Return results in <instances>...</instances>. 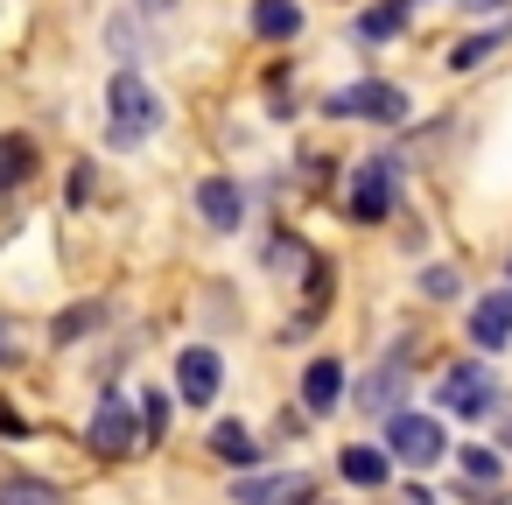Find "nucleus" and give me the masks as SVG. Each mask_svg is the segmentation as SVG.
Returning <instances> with one entry per match:
<instances>
[{
  "label": "nucleus",
  "mask_w": 512,
  "mask_h": 505,
  "mask_svg": "<svg viewBox=\"0 0 512 505\" xmlns=\"http://www.w3.org/2000/svg\"><path fill=\"white\" fill-rule=\"evenodd\" d=\"M162 120H169L162 92L141 71H113V85H106V148L113 155H134L141 141L162 134Z\"/></svg>",
  "instance_id": "f257e3e1"
},
{
  "label": "nucleus",
  "mask_w": 512,
  "mask_h": 505,
  "mask_svg": "<svg viewBox=\"0 0 512 505\" xmlns=\"http://www.w3.org/2000/svg\"><path fill=\"white\" fill-rule=\"evenodd\" d=\"M323 113H330V120H365V127H400V120L414 113V99H407V85H393V78H358V85H337V92L323 99Z\"/></svg>",
  "instance_id": "f03ea898"
},
{
  "label": "nucleus",
  "mask_w": 512,
  "mask_h": 505,
  "mask_svg": "<svg viewBox=\"0 0 512 505\" xmlns=\"http://www.w3.org/2000/svg\"><path fill=\"white\" fill-rule=\"evenodd\" d=\"M400 176H407L400 155H365V162L351 169V218H358V225H386V218L400 211Z\"/></svg>",
  "instance_id": "7ed1b4c3"
},
{
  "label": "nucleus",
  "mask_w": 512,
  "mask_h": 505,
  "mask_svg": "<svg viewBox=\"0 0 512 505\" xmlns=\"http://www.w3.org/2000/svg\"><path fill=\"white\" fill-rule=\"evenodd\" d=\"M386 456H393L400 470H435V463L449 456V435H442L435 414L393 407V414H386Z\"/></svg>",
  "instance_id": "20e7f679"
},
{
  "label": "nucleus",
  "mask_w": 512,
  "mask_h": 505,
  "mask_svg": "<svg viewBox=\"0 0 512 505\" xmlns=\"http://www.w3.org/2000/svg\"><path fill=\"white\" fill-rule=\"evenodd\" d=\"M435 407H442V414H463V421L498 414V379H491V365H484V358H456V365L435 379Z\"/></svg>",
  "instance_id": "39448f33"
},
{
  "label": "nucleus",
  "mask_w": 512,
  "mask_h": 505,
  "mask_svg": "<svg viewBox=\"0 0 512 505\" xmlns=\"http://www.w3.org/2000/svg\"><path fill=\"white\" fill-rule=\"evenodd\" d=\"M85 442H92V456H141V421H134V393H99V407H92V428H85Z\"/></svg>",
  "instance_id": "423d86ee"
},
{
  "label": "nucleus",
  "mask_w": 512,
  "mask_h": 505,
  "mask_svg": "<svg viewBox=\"0 0 512 505\" xmlns=\"http://www.w3.org/2000/svg\"><path fill=\"white\" fill-rule=\"evenodd\" d=\"M407 358H414V337L386 344V358H379V365L358 379V393H351V400H358L365 414H379V421H386V414L400 407V393H407Z\"/></svg>",
  "instance_id": "0eeeda50"
},
{
  "label": "nucleus",
  "mask_w": 512,
  "mask_h": 505,
  "mask_svg": "<svg viewBox=\"0 0 512 505\" xmlns=\"http://www.w3.org/2000/svg\"><path fill=\"white\" fill-rule=\"evenodd\" d=\"M176 393H183V407H218V393H225V358H218L211 344H183V351H176Z\"/></svg>",
  "instance_id": "6e6552de"
},
{
  "label": "nucleus",
  "mask_w": 512,
  "mask_h": 505,
  "mask_svg": "<svg viewBox=\"0 0 512 505\" xmlns=\"http://www.w3.org/2000/svg\"><path fill=\"white\" fill-rule=\"evenodd\" d=\"M470 344L477 351H512V288H491L470 302Z\"/></svg>",
  "instance_id": "1a4fd4ad"
},
{
  "label": "nucleus",
  "mask_w": 512,
  "mask_h": 505,
  "mask_svg": "<svg viewBox=\"0 0 512 505\" xmlns=\"http://www.w3.org/2000/svg\"><path fill=\"white\" fill-rule=\"evenodd\" d=\"M197 218H204L211 232H239V225H246V190H239L232 176H204V183H197Z\"/></svg>",
  "instance_id": "9d476101"
},
{
  "label": "nucleus",
  "mask_w": 512,
  "mask_h": 505,
  "mask_svg": "<svg viewBox=\"0 0 512 505\" xmlns=\"http://www.w3.org/2000/svg\"><path fill=\"white\" fill-rule=\"evenodd\" d=\"M505 43H512V22H491V29H477V36L449 43V50H442V71H449V78H470V71H484Z\"/></svg>",
  "instance_id": "9b49d317"
},
{
  "label": "nucleus",
  "mask_w": 512,
  "mask_h": 505,
  "mask_svg": "<svg viewBox=\"0 0 512 505\" xmlns=\"http://www.w3.org/2000/svg\"><path fill=\"white\" fill-rule=\"evenodd\" d=\"M337 407H344V358H309V372H302V414L323 421Z\"/></svg>",
  "instance_id": "f8f14e48"
},
{
  "label": "nucleus",
  "mask_w": 512,
  "mask_h": 505,
  "mask_svg": "<svg viewBox=\"0 0 512 505\" xmlns=\"http://www.w3.org/2000/svg\"><path fill=\"white\" fill-rule=\"evenodd\" d=\"M337 477H344V484H358V491H379V484L393 477L386 442H344V449H337Z\"/></svg>",
  "instance_id": "ddd939ff"
},
{
  "label": "nucleus",
  "mask_w": 512,
  "mask_h": 505,
  "mask_svg": "<svg viewBox=\"0 0 512 505\" xmlns=\"http://www.w3.org/2000/svg\"><path fill=\"white\" fill-rule=\"evenodd\" d=\"M302 505L309 498V477H288V470H267V477H239L232 484V505Z\"/></svg>",
  "instance_id": "4468645a"
},
{
  "label": "nucleus",
  "mask_w": 512,
  "mask_h": 505,
  "mask_svg": "<svg viewBox=\"0 0 512 505\" xmlns=\"http://www.w3.org/2000/svg\"><path fill=\"white\" fill-rule=\"evenodd\" d=\"M358 43H393L414 29V0H372V8H358Z\"/></svg>",
  "instance_id": "2eb2a0df"
},
{
  "label": "nucleus",
  "mask_w": 512,
  "mask_h": 505,
  "mask_svg": "<svg viewBox=\"0 0 512 505\" xmlns=\"http://www.w3.org/2000/svg\"><path fill=\"white\" fill-rule=\"evenodd\" d=\"M36 169H43V155H36V141H29V134H0V197L29 190V183H36Z\"/></svg>",
  "instance_id": "dca6fc26"
},
{
  "label": "nucleus",
  "mask_w": 512,
  "mask_h": 505,
  "mask_svg": "<svg viewBox=\"0 0 512 505\" xmlns=\"http://www.w3.org/2000/svg\"><path fill=\"white\" fill-rule=\"evenodd\" d=\"M302 0H253V36L260 43H295L302 36Z\"/></svg>",
  "instance_id": "f3484780"
},
{
  "label": "nucleus",
  "mask_w": 512,
  "mask_h": 505,
  "mask_svg": "<svg viewBox=\"0 0 512 505\" xmlns=\"http://www.w3.org/2000/svg\"><path fill=\"white\" fill-rule=\"evenodd\" d=\"M113 323V302H78V309H64L57 323H50V344L64 351V344H85L92 330H106Z\"/></svg>",
  "instance_id": "a211bd4d"
},
{
  "label": "nucleus",
  "mask_w": 512,
  "mask_h": 505,
  "mask_svg": "<svg viewBox=\"0 0 512 505\" xmlns=\"http://www.w3.org/2000/svg\"><path fill=\"white\" fill-rule=\"evenodd\" d=\"M204 449H211L218 463H232V470H253V463H260V442H253V428H246V421H218Z\"/></svg>",
  "instance_id": "6ab92c4d"
},
{
  "label": "nucleus",
  "mask_w": 512,
  "mask_h": 505,
  "mask_svg": "<svg viewBox=\"0 0 512 505\" xmlns=\"http://www.w3.org/2000/svg\"><path fill=\"white\" fill-rule=\"evenodd\" d=\"M456 470L477 477V484H498V477H505V456H498L491 442H463V449H456Z\"/></svg>",
  "instance_id": "aec40b11"
},
{
  "label": "nucleus",
  "mask_w": 512,
  "mask_h": 505,
  "mask_svg": "<svg viewBox=\"0 0 512 505\" xmlns=\"http://www.w3.org/2000/svg\"><path fill=\"white\" fill-rule=\"evenodd\" d=\"M162 435H169V393L141 386V449H162Z\"/></svg>",
  "instance_id": "412c9836"
},
{
  "label": "nucleus",
  "mask_w": 512,
  "mask_h": 505,
  "mask_svg": "<svg viewBox=\"0 0 512 505\" xmlns=\"http://www.w3.org/2000/svg\"><path fill=\"white\" fill-rule=\"evenodd\" d=\"M0 505H57V484H43V477H8V484H0Z\"/></svg>",
  "instance_id": "4be33fe9"
},
{
  "label": "nucleus",
  "mask_w": 512,
  "mask_h": 505,
  "mask_svg": "<svg viewBox=\"0 0 512 505\" xmlns=\"http://www.w3.org/2000/svg\"><path fill=\"white\" fill-rule=\"evenodd\" d=\"M421 295H428V302H456V295H463V267H428V274H421Z\"/></svg>",
  "instance_id": "5701e85b"
},
{
  "label": "nucleus",
  "mask_w": 512,
  "mask_h": 505,
  "mask_svg": "<svg viewBox=\"0 0 512 505\" xmlns=\"http://www.w3.org/2000/svg\"><path fill=\"white\" fill-rule=\"evenodd\" d=\"M0 435H29V421H22V414H15L8 400H0Z\"/></svg>",
  "instance_id": "b1692460"
},
{
  "label": "nucleus",
  "mask_w": 512,
  "mask_h": 505,
  "mask_svg": "<svg viewBox=\"0 0 512 505\" xmlns=\"http://www.w3.org/2000/svg\"><path fill=\"white\" fill-rule=\"evenodd\" d=\"M449 8H463V15H498L505 0H449Z\"/></svg>",
  "instance_id": "393cba45"
},
{
  "label": "nucleus",
  "mask_w": 512,
  "mask_h": 505,
  "mask_svg": "<svg viewBox=\"0 0 512 505\" xmlns=\"http://www.w3.org/2000/svg\"><path fill=\"white\" fill-rule=\"evenodd\" d=\"M134 8H141V15H169V8H176V0H134Z\"/></svg>",
  "instance_id": "a878e982"
},
{
  "label": "nucleus",
  "mask_w": 512,
  "mask_h": 505,
  "mask_svg": "<svg viewBox=\"0 0 512 505\" xmlns=\"http://www.w3.org/2000/svg\"><path fill=\"white\" fill-rule=\"evenodd\" d=\"M0 365H15V344H8V337H0Z\"/></svg>",
  "instance_id": "bb28decb"
},
{
  "label": "nucleus",
  "mask_w": 512,
  "mask_h": 505,
  "mask_svg": "<svg viewBox=\"0 0 512 505\" xmlns=\"http://www.w3.org/2000/svg\"><path fill=\"white\" fill-rule=\"evenodd\" d=\"M505 442H512V414H505Z\"/></svg>",
  "instance_id": "cd10ccee"
},
{
  "label": "nucleus",
  "mask_w": 512,
  "mask_h": 505,
  "mask_svg": "<svg viewBox=\"0 0 512 505\" xmlns=\"http://www.w3.org/2000/svg\"><path fill=\"white\" fill-rule=\"evenodd\" d=\"M505 274H512V260H505Z\"/></svg>",
  "instance_id": "c85d7f7f"
}]
</instances>
